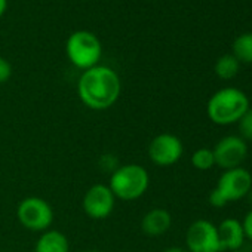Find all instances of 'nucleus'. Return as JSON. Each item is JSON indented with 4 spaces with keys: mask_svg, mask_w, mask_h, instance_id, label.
I'll return each mask as SVG.
<instances>
[{
    "mask_svg": "<svg viewBox=\"0 0 252 252\" xmlns=\"http://www.w3.org/2000/svg\"><path fill=\"white\" fill-rule=\"evenodd\" d=\"M122 92L119 74L107 65L85 70L77 80V95L83 105L95 111L111 108Z\"/></svg>",
    "mask_w": 252,
    "mask_h": 252,
    "instance_id": "obj_1",
    "label": "nucleus"
},
{
    "mask_svg": "<svg viewBox=\"0 0 252 252\" xmlns=\"http://www.w3.org/2000/svg\"><path fill=\"white\" fill-rule=\"evenodd\" d=\"M251 108L248 95L237 88H222L217 91L206 104V114L209 120L218 126H230L240 120V117Z\"/></svg>",
    "mask_w": 252,
    "mask_h": 252,
    "instance_id": "obj_2",
    "label": "nucleus"
},
{
    "mask_svg": "<svg viewBox=\"0 0 252 252\" xmlns=\"http://www.w3.org/2000/svg\"><path fill=\"white\" fill-rule=\"evenodd\" d=\"M116 199L123 202H132L143 197L150 186L149 171L138 163L120 165L110 174L108 184Z\"/></svg>",
    "mask_w": 252,
    "mask_h": 252,
    "instance_id": "obj_3",
    "label": "nucleus"
},
{
    "mask_svg": "<svg viewBox=\"0 0 252 252\" xmlns=\"http://www.w3.org/2000/svg\"><path fill=\"white\" fill-rule=\"evenodd\" d=\"M65 54L74 67L85 71L98 65L102 55V46L99 39L92 32L79 30L67 39Z\"/></svg>",
    "mask_w": 252,
    "mask_h": 252,
    "instance_id": "obj_4",
    "label": "nucleus"
},
{
    "mask_svg": "<svg viewBox=\"0 0 252 252\" xmlns=\"http://www.w3.org/2000/svg\"><path fill=\"white\" fill-rule=\"evenodd\" d=\"M17 218L26 230L43 233L49 230L54 222V209L48 200L37 196H30L18 203Z\"/></svg>",
    "mask_w": 252,
    "mask_h": 252,
    "instance_id": "obj_5",
    "label": "nucleus"
},
{
    "mask_svg": "<svg viewBox=\"0 0 252 252\" xmlns=\"http://www.w3.org/2000/svg\"><path fill=\"white\" fill-rule=\"evenodd\" d=\"M186 249L189 252H221L217 225L208 220L193 221L186 231Z\"/></svg>",
    "mask_w": 252,
    "mask_h": 252,
    "instance_id": "obj_6",
    "label": "nucleus"
},
{
    "mask_svg": "<svg viewBox=\"0 0 252 252\" xmlns=\"http://www.w3.org/2000/svg\"><path fill=\"white\" fill-rule=\"evenodd\" d=\"M147 152L150 160L156 166L166 168L175 165L183 158L184 146L177 135L171 132H162L150 141Z\"/></svg>",
    "mask_w": 252,
    "mask_h": 252,
    "instance_id": "obj_7",
    "label": "nucleus"
},
{
    "mask_svg": "<svg viewBox=\"0 0 252 252\" xmlns=\"http://www.w3.org/2000/svg\"><path fill=\"white\" fill-rule=\"evenodd\" d=\"M116 200L117 199L107 184H94L85 191L82 208L89 218L99 221L108 218L113 214Z\"/></svg>",
    "mask_w": 252,
    "mask_h": 252,
    "instance_id": "obj_8",
    "label": "nucleus"
},
{
    "mask_svg": "<svg viewBox=\"0 0 252 252\" xmlns=\"http://www.w3.org/2000/svg\"><path fill=\"white\" fill-rule=\"evenodd\" d=\"M215 189L225 197L227 202L240 200L252 190V175L243 166L225 169L220 175Z\"/></svg>",
    "mask_w": 252,
    "mask_h": 252,
    "instance_id": "obj_9",
    "label": "nucleus"
},
{
    "mask_svg": "<svg viewBox=\"0 0 252 252\" xmlns=\"http://www.w3.org/2000/svg\"><path fill=\"white\" fill-rule=\"evenodd\" d=\"M215 165L222 171L242 166L248 158V143L239 135H225L222 137L215 147L212 149Z\"/></svg>",
    "mask_w": 252,
    "mask_h": 252,
    "instance_id": "obj_10",
    "label": "nucleus"
},
{
    "mask_svg": "<svg viewBox=\"0 0 252 252\" xmlns=\"http://www.w3.org/2000/svg\"><path fill=\"white\" fill-rule=\"evenodd\" d=\"M217 230H218V237L221 243V251H227V252L240 251L246 237H245L242 222L239 220L225 218L217 225Z\"/></svg>",
    "mask_w": 252,
    "mask_h": 252,
    "instance_id": "obj_11",
    "label": "nucleus"
},
{
    "mask_svg": "<svg viewBox=\"0 0 252 252\" xmlns=\"http://www.w3.org/2000/svg\"><path fill=\"white\" fill-rule=\"evenodd\" d=\"M172 225V215L163 208H153L141 220V230L150 237L165 234Z\"/></svg>",
    "mask_w": 252,
    "mask_h": 252,
    "instance_id": "obj_12",
    "label": "nucleus"
},
{
    "mask_svg": "<svg viewBox=\"0 0 252 252\" xmlns=\"http://www.w3.org/2000/svg\"><path fill=\"white\" fill-rule=\"evenodd\" d=\"M34 252H70V243L64 233L49 228L40 233L34 246Z\"/></svg>",
    "mask_w": 252,
    "mask_h": 252,
    "instance_id": "obj_13",
    "label": "nucleus"
},
{
    "mask_svg": "<svg viewBox=\"0 0 252 252\" xmlns=\"http://www.w3.org/2000/svg\"><path fill=\"white\" fill-rule=\"evenodd\" d=\"M214 70L217 77H220L221 80H231L237 76L240 70V63L233 54H225L217 60Z\"/></svg>",
    "mask_w": 252,
    "mask_h": 252,
    "instance_id": "obj_14",
    "label": "nucleus"
},
{
    "mask_svg": "<svg viewBox=\"0 0 252 252\" xmlns=\"http://www.w3.org/2000/svg\"><path fill=\"white\" fill-rule=\"evenodd\" d=\"M233 55L239 63L252 64V33H243L233 42Z\"/></svg>",
    "mask_w": 252,
    "mask_h": 252,
    "instance_id": "obj_15",
    "label": "nucleus"
},
{
    "mask_svg": "<svg viewBox=\"0 0 252 252\" xmlns=\"http://www.w3.org/2000/svg\"><path fill=\"white\" fill-rule=\"evenodd\" d=\"M191 165L197 171H209L215 166V158L212 149L202 147L193 152L191 155Z\"/></svg>",
    "mask_w": 252,
    "mask_h": 252,
    "instance_id": "obj_16",
    "label": "nucleus"
},
{
    "mask_svg": "<svg viewBox=\"0 0 252 252\" xmlns=\"http://www.w3.org/2000/svg\"><path fill=\"white\" fill-rule=\"evenodd\" d=\"M237 131L242 140H245L246 143L252 141V107L237 122Z\"/></svg>",
    "mask_w": 252,
    "mask_h": 252,
    "instance_id": "obj_17",
    "label": "nucleus"
},
{
    "mask_svg": "<svg viewBox=\"0 0 252 252\" xmlns=\"http://www.w3.org/2000/svg\"><path fill=\"white\" fill-rule=\"evenodd\" d=\"M98 165L104 172H110V174H113L120 166L119 159L114 155H102L98 160Z\"/></svg>",
    "mask_w": 252,
    "mask_h": 252,
    "instance_id": "obj_18",
    "label": "nucleus"
},
{
    "mask_svg": "<svg viewBox=\"0 0 252 252\" xmlns=\"http://www.w3.org/2000/svg\"><path fill=\"white\" fill-rule=\"evenodd\" d=\"M12 76V65L11 63L3 58V57H0V83H6Z\"/></svg>",
    "mask_w": 252,
    "mask_h": 252,
    "instance_id": "obj_19",
    "label": "nucleus"
},
{
    "mask_svg": "<svg viewBox=\"0 0 252 252\" xmlns=\"http://www.w3.org/2000/svg\"><path fill=\"white\" fill-rule=\"evenodd\" d=\"M208 199H209V203H211L214 208H224V206L228 203V202L225 200V197H224L217 189H214V190L209 193V197H208Z\"/></svg>",
    "mask_w": 252,
    "mask_h": 252,
    "instance_id": "obj_20",
    "label": "nucleus"
},
{
    "mask_svg": "<svg viewBox=\"0 0 252 252\" xmlns=\"http://www.w3.org/2000/svg\"><path fill=\"white\" fill-rule=\"evenodd\" d=\"M240 222H242V227L245 231V237L252 242V209L246 212V215L243 217V220Z\"/></svg>",
    "mask_w": 252,
    "mask_h": 252,
    "instance_id": "obj_21",
    "label": "nucleus"
},
{
    "mask_svg": "<svg viewBox=\"0 0 252 252\" xmlns=\"http://www.w3.org/2000/svg\"><path fill=\"white\" fill-rule=\"evenodd\" d=\"M162 252H189L184 246H169L166 249H163Z\"/></svg>",
    "mask_w": 252,
    "mask_h": 252,
    "instance_id": "obj_22",
    "label": "nucleus"
},
{
    "mask_svg": "<svg viewBox=\"0 0 252 252\" xmlns=\"http://www.w3.org/2000/svg\"><path fill=\"white\" fill-rule=\"evenodd\" d=\"M8 9V0H0V17H2Z\"/></svg>",
    "mask_w": 252,
    "mask_h": 252,
    "instance_id": "obj_23",
    "label": "nucleus"
},
{
    "mask_svg": "<svg viewBox=\"0 0 252 252\" xmlns=\"http://www.w3.org/2000/svg\"><path fill=\"white\" fill-rule=\"evenodd\" d=\"M80 252H101V251H95V249H86V251H80Z\"/></svg>",
    "mask_w": 252,
    "mask_h": 252,
    "instance_id": "obj_24",
    "label": "nucleus"
},
{
    "mask_svg": "<svg viewBox=\"0 0 252 252\" xmlns=\"http://www.w3.org/2000/svg\"><path fill=\"white\" fill-rule=\"evenodd\" d=\"M233 252H243V251H233Z\"/></svg>",
    "mask_w": 252,
    "mask_h": 252,
    "instance_id": "obj_25",
    "label": "nucleus"
}]
</instances>
